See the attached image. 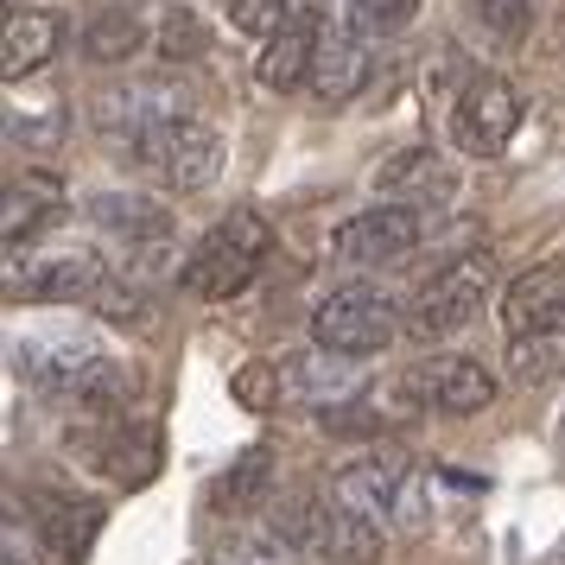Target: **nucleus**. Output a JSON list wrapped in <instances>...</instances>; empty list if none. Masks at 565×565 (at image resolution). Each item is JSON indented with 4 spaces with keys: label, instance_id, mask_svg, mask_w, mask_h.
I'll list each match as a JSON object with an SVG mask.
<instances>
[{
    "label": "nucleus",
    "instance_id": "nucleus-29",
    "mask_svg": "<svg viewBox=\"0 0 565 565\" xmlns=\"http://www.w3.org/2000/svg\"><path fill=\"white\" fill-rule=\"evenodd\" d=\"M210 52V32L198 26V13H166V26H159V57L166 64H191V57Z\"/></svg>",
    "mask_w": 565,
    "mask_h": 565
},
{
    "label": "nucleus",
    "instance_id": "nucleus-31",
    "mask_svg": "<svg viewBox=\"0 0 565 565\" xmlns=\"http://www.w3.org/2000/svg\"><path fill=\"white\" fill-rule=\"evenodd\" d=\"M470 13L483 20V32H495V39H521L527 32V20H534V0H470Z\"/></svg>",
    "mask_w": 565,
    "mask_h": 565
},
{
    "label": "nucleus",
    "instance_id": "nucleus-18",
    "mask_svg": "<svg viewBox=\"0 0 565 565\" xmlns=\"http://www.w3.org/2000/svg\"><path fill=\"white\" fill-rule=\"evenodd\" d=\"M451 166H445V153H433V147H401V153L387 159L382 172H375V191L382 198H394V204H445L451 198Z\"/></svg>",
    "mask_w": 565,
    "mask_h": 565
},
{
    "label": "nucleus",
    "instance_id": "nucleus-17",
    "mask_svg": "<svg viewBox=\"0 0 565 565\" xmlns=\"http://www.w3.org/2000/svg\"><path fill=\"white\" fill-rule=\"evenodd\" d=\"M103 534V502L89 495H39V540L52 565H83Z\"/></svg>",
    "mask_w": 565,
    "mask_h": 565
},
{
    "label": "nucleus",
    "instance_id": "nucleus-3",
    "mask_svg": "<svg viewBox=\"0 0 565 565\" xmlns=\"http://www.w3.org/2000/svg\"><path fill=\"white\" fill-rule=\"evenodd\" d=\"M267 255H274V223H267L260 210H230V216L184 255V292H198V299H235V292L255 286Z\"/></svg>",
    "mask_w": 565,
    "mask_h": 565
},
{
    "label": "nucleus",
    "instance_id": "nucleus-8",
    "mask_svg": "<svg viewBox=\"0 0 565 565\" xmlns=\"http://www.w3.org/2000/svg\"><path fill=\"white\" fill-rule=\"evenodd\" d=\"M413 489V458L401 451V445H362L356 458L337 463L331 477V495L343 502V509H356L362 521H375V527H387L394 521V509H401V495Z\"/></svg>",
    "mask_w": 565,
    "mask_h": 565
},
{
    "label": "nucleus",
    "instance_id": "nucleus-7",
    "mask_svg": "<svg viewBox=\"0 0 565 565\" xmlns=\"http://www.w3.org/2000/svg\"><path fill=\"white\" fill-rule=\"evenodd\" d=\"M419 242H426L419 204L382 198V204L356 210V216H343L331 230V260H343V267H387V260H407Z\"/></svg>",
    "mask_w": 565,
    "mask_h": 565
},
{
    "label": "nucleus",
    "instance_id": "nucleus-6",
    "mask_svg": "<svg viewBox=\"0 0 565 565\" xmlns=\"http://www.w3.org/2000/svg\"><path fill=\"white\" fill-rule=\"evenodd\" d=\"M134 159H140L166 191H204V184L216 179V166H223V134H216V121H204L198 108H184L166 128L147 134Z\"/></svg>",
    "mask_w": 565,
    "mask_h": 565
},
{
    "label": "nucleus",
    "instance_id": "nucleus-14",
    "mask_svg": "<svg viewBox=\"0 0 565 565\" xmlns=\"http://www.w3.org/2000/svg\"><path fill=\"white\" fill-rule=\"evenodd\" d=\"M502 331L534 337V331H565V260H540L502 292Z\"/></svg>",
    "mask_w": 565,
    "mask_h": 565
},
{
    "label": "nucleus",
    "instance_id": "nucleus-27",
    "mask_svg": "<svg viewBox=\"0 0 565 565\" xmlns=\"http://www.w3.org/2000/svg\"><path fill=\"white\" fill-rule=\"evenodd\" d=\"M419 0H343V26H356L362 39H394L413 26Z\"/></svg>",
    "mask_w": 565,
    "mask_h": 565
},
{
    "label": "nucleus",
    "instance_id": "nucleus-15",
    "mask_svg": "<svg viewBox=\"0 0 565 565\" xmlns=\"http://www.w3.org/2000/svg\"><path fill=\"white\" fill-rule=\"evenodd\" d=\"M318 45H324V26H318V13L306 7H292V20H286L267 45H260V64L255 77L260 89H274V96H292V89H306L311 83V64H318Z\"/></svg>",
    "mask_w": 565,
    "mask_h": 565
},
{
    "label": "nucleus",
    "instance_id": "nucleus-9",
    "mask_svg": "<svg viewBox=\"0 0 565 565\" xmlns=\"http://www.w3.org/2000/svg\"><path fill=\"white\" fill-rule=\"evenodd\" d=\"M401 401L419 413H445V419H463V413H483L495 401V375H489L477 356H419L401 375Z\"/></svg>",
    "mask_w": 565,
    "mask_h": 565
},
{
    "label": "nucleus",
    "instance_id": "nucleus-10",
    "mask_svg": "<svg viewBox=\"0 0 565 565\" xmlns=\"http://www.w3.org/2000/svg\"><path fill=\"white\" fill-rule=\"evenodd\" d=\"M514 128H521V96H514V83L495 77V71H477V77L458 89V103H451V140H458V153L495 159L514 140Z\"/></svg>",
    "mask_w": 565,
    "mask_h": 565
},
{
    "label": "nucleus",
    "instance_id": "nucleus-22",
    "mask_svg": "<svg viewBox=\"0 0 565 565\" xmlns=\"http://www.w3.org/2000/svg\"><path fill=\"white\" fill-rule=\"evenodd\" d=\"M89 216H96L103 230L128 235V242H159V235H166V204H153V198H121V191H108V198H89Z\"/></svg>",
    "mask_w": 565,
    "mask_h": 565
},
{
    "label": "nucleus",
    "instance_id": "nucleus-19",
    "mask_svg": "<svg viewBox=\"0 0 565 565\" xmlns=\"http://www.w3.org/2000/svg\"><path fill=\"white\" fill-rule=\"evenodd\" d=\"M286 369V401H306V407L331 413L337 401H350L362 387V375L350 369V356H331V350H311V356L280 362Z\"/></svg>",
    "mask_w": 565,
    "mask_h": 565
},
{
    "label": "nucleus",
    "instance_id": "nucleus-1",
    "mask_svg": "<svg viewBox=\"0 0 565 565\" xmlns=\"http://www.w3.org/2000/svg\"><path fill=\"white\" fill-rule=\"evenodd\" d=\"M7 362H13V375L20 382H32L39 394H57V401H77L83 413H108L128 401V362L108 356L103 343L89 331H26L13 337V350H7Z\"/></svg>",
    "mask_w": 565,
    "mask_h": 565
},
{
    "label": "nucleus",
    "instance_id": "nucleus-26",
    "mask_svg": "<svg viewBox=\"0 0 565 565\" xmlns=\"http://www.w3.org/2000/svg\"><path fill=\"white\" fill-rule=\"evenodd\" d=\"M565 362V331H534L509 343V382L514 387H540L553 369Z\"/></svg>",
    "mask_w": 565,
    "mask_h": 565
},
{
    "label": "nucleus",
    "instance_id": "nucleus-13",
    "mask_svg": "<svg viewBox=\"0 0 565 565\" xmlns=\"http://www.w3.org/2000/svg\"><path fill=\"white\" fill-rule=\"evenodd\" d=\"M375 77V64H369V39L356 26H324V45H318V64H311V103L318 108H343L356 103L362 89Z\"/></svg>",
    "mask_w": 565,
    "mask_h": 565
},
{
    "label": "nucleus",
    "instance_id": "nucleus-23",
    "mask_svg": "<svg viewBox=\"0 0 565 565\" xmlns=\"http://www.w3.org/2000/svg\"><path fill=\"white\" fill-rule=\"evenodd\" d=\"M57 216V184L32 179L26 191L7 184V255H20V235H39Z\"/></svg>",
    "mask_w": 565,
    "mask_h": 565
},
{
    "label": "nucleus",
    "instance_id": "nucleus-16",
    "mask_svg": "<svg viewBox=\"0 0 565 565\" xmlns=\"http://www.w3.org/2000/svg\"><path fill=\"white\" fill-rule=\"evenodd\" d=\"M57 45H64V26H57L52 7H13L7 26H0V77L7 83L39 77L57 57Z\"/></svg>",
    "mask_w": 565,
    "mask_h": 565
},
{
    "label": "nucleus",
    "instance_id": "nucleus-4",
    "mask_svg": "<svg viewBox=\"0 0 565 565\" xmlns=\"http://www.w3.org/2000/svg\"><path fill=\"white\" fill-rule=\"evenodd\" d=\"M489 292H495V255H489V248L458 255L451 267H438L433 280L413 292L407 324H401V331H407L413 343H445V337L470 331V324L483 318Z\"/></svg>",
    "mask_w": 565,
    "mask_h": 565
},
{
    "label": "nucleus",
    "instance_id": "nucleus-21",
    "mask_svg": "<svg viewBox=\"0 0 565 565\" xmlns=\"http://www.w3.org/2000/svg\"><path fill=\"white\" fill-rule=\"evenodd\" d=\"M140 45H147L140 7H96L89 26H83V57H89V64H134Z\"/></svg>",
    "mask_w": 565,
    "mask_h": 565
},
{
    "label": "nucleus",
    "instance_id": "nucleus-11",
    "mask_svg": "<svg viewBox=\"0 0 565 565\" xmlns=\"http://www.w3.org/2000/svg\"><path fill=\"white\" fill-rule=\"evenodd\" d=\"M172 115H184V96L172 83L159 77H140V83H115L103 89L96 103H89V128L103 134L108 147H121V153H140V140L153 128H166Z\"/></svg>",
    "mask_w": 565,
    "mask_h": 565
},
{
    "label": "nucleus",
    "instance_id": "nucleus-25",
    "mask_svg": "<svg viewBox=\"0 0 565 565\" xmlns=\"http://www.w3.org/2000/svg\"><path fill=\"white\" fill-rule=\"evenodd\" d=\"M89 311L108 318V324H153V286H140V280H128L121 267H108V280H103V292L89 299Z\"/></svg>",
    "mask_w": 565,
    "mask_h": 565
},
{
    "label": "nucleus",
    "instance_id": "nucleus-24",
    "mask_svg": "<svg viewBox=\"0 0 565 565\" xmlns=\"http://www.w3.org/2000/svg\"><path fill=\"white\" fill-rule=\"evenodd\" d=\"M267 489H274V451L267 445H255V451H242V458L230 463V477H223V502H230V514H248L267 502Z\"/></svg>",
    "mask_w": 565,
    "mask_h": 565
},
{
    "label": "nucleus",
    "instance_id": "nucleus-12",
    "mask_svg": "<svg viewBox=\"0 0 565 565\" xmlns=\"http://www.w3.org/2000/svg\"><path fill=\"white\" fill-rule=\"evenodd\" d=\"M108 267L96 248H45V255H32L20 274H13V299H26V306H89L96 292H103Z\"/></svg>",
    "mask_w": 565,
    "mask_h": 565
},
{
    "label": "nucleus",
    "instance_id": "nucleus-28",
    "mask_svg": "<svg viewBox=\"0 0 565 565\" xmlns=\"http://www.w3.org/2000/svg\"><path fill=\"white\" fill-rule=\"evenodd\" d=\"M230 394H235V407H248V413L280 407L286 401V369L280 362H242V369L230 375Z\"/></svg>",
    "mask_w": 565,
    "mask_h": 565
},
{
    "label": "nucleus",
    "instance_id": "nucleus-20",
    "mask_svg": "<svg viewBox=\"0 0 565 565\" xmlns=\"http://www.w3.org/2000/svg\"><path fill=\"white\" fill-rule=\"evenodd\" d=\"M96 463H103L115 483H153V470H159V433L147 426V419H108V433L103 445H96Z\"/></svg>",
    "mask_w": 565,
    "mask_h": 565
},
{
    "label": "nucleus",
    "instance_id": "nucleus-30",
    "mask_svg": "<svg viewBox=\"0 0 565 565\" xmlns=\"http://www.w3.org/2000/svg\"><path fill=\"white\" fill-rule=\"evenodd\" d=\"M286 20H292L286 0H230V26L248 32V39H274Z\"/></svg>",
    "mask_w": 565,
    "mask_h": 565
},
{
    "label": "nucleus",
    "instance_id": "nucleus-5",
    "mask_svg": "<svg viewBox=\"0 0 565 565\" xmlns=\"http://www.w3.org/2000/svg\"><path fill=\"white\" fill-rule=\"evenodd\" d=\"M407 324V311L387 299L382 286H337L318 299L311 311V343L318 350H331V356H375L394 343V331Z\"/></svg>",
    "mask_w": 565,
    "mask_h": 565
},
{
    "label": "nucleus",
    "instance_id": "nucleus-2",
    "mask_svg": "<svg viewBox=\"0 0 565 565\" xmlns=\"http://www.w3.org/2000/svg\"><path fill=\"white\" fill-rule=\"evenodd\" d=\"M274 534L286 546H299L311 559H337V565H375L387 546V527L362 521L356 509H343L331 489H292L274 514Z\"/></svg>",
    "mask_w": 565,
    "mask_h": 565
}]
</instances>
